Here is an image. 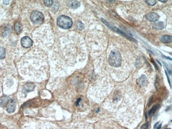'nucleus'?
<instances>
[{
  "label": "nucleus",
  "instance_id": "obj_29",
  "mask_svg": "<svg viewBox=\"0 0 172 129\" xmlns=\"http://www.w3.org/2000/svg\"><path fill=\"white\" fill-rule=\"evenodd\" d=\"M146 2L148 4H149L151 6H154V5H155L156 3V1H154V0H153V1H146Z\"/></svg>",
  "mask_w": 172,
  "mask_h": 129
},
{
  "label": "nucleus",
  "instance_id": "obj_15",
  "mask_svg": "<svg viewBox=\"0 0 172 129\" xmlns=\"http://www.w3.org/2000/svg\"><path fill=\"white\" fill-rule=\"evenodd\" d=\"M35 86L33 83H28L23 86V91L25 94L26 95L28 93L32 92L35 89Z\"/></svg>",
  "mask_w": 172,
  "mask_h": 129
},
{
  "label": "nucleus",
  "instance_id": "obj_1",
  "mask_svg": "<svg viewBox=\"0 0 172 129\" xmlns=\"http://www.w3.org/2000/svg\"><path fill=\"white\" fill-rule=\"evenodd\" d=\"M103 107L113 114L120 124L132 128L141 119L144 99L132 87L119 86L105 98Z\"/></svg>",
  "mask_w": 172,
  "mask_h": 129
},
{
  "label": "nucleus",
  "instance_id": "obj_31",
  "mask_svg": "<svg viewBox=\"0 0 172 129\" xmlns=\"http://www.w3.org/2000/svg\"><path fill=\"white\" fill-rule=\"evenodd\" d=\"M157 126V124H156V125H155V126ZM161 124L159 125V126L157 127V128H158V129H160V128H161Z\"/></svg>",
  "mask_w": 172,
  "mask_h": 129
},
{
  "label": "nucleus",
  "instance_id": "obj_11",
  "mask_svg": "<svg viewBox=\"0 0 172 129\" xmlns=\"http://www.w3.org/2000/svg\"><path fill=\"white\" fill-rule=\"evenodd\" d=\"M151 78L145 74H141L136 79V84L140 89H146L149 86Z\"/></svg>",
  "mask_w": 172,
  "mask_h": 129
},
{
  "label": "nucleus",
  "instance_id": "obj_27",
  "mask_svg": "<svg viewBox=\"0 0 172 129\" xmlns=\"http://www.w3.org/2000/svg\"><path fill=\"white\" fill-rule=\"evenodd\" d=\"M53 1H51V0H49V1H44V3L45 5L47 7H51V6L53 4Z\"/></svg>",
  "mask_w": 172,
  "mask_h": 129
},
{
  "label": "nucleus",
  "instance_id": "obj_6",
  "mask_svg": "<svg viewBox=\"0 0 172 129\" xmlns=\"http://www.w3.org/2000/svg\"><path fill=\"white\" fill-rule=\"evenodd\" d=\"M87 39L93 56L98 57L103 53L108 43L107 39L104 33L101 31H92L88 33Z\"/></svg>",
  "mask_w": 172,
  "mask_h": 129
},
{
  "label": "nucleus",
  "instance_id": "obj_24",
  "mask_svg": "<svg viewBox=\"0 0 172 129\" xmlns=\"http://www.w3.org/2000/svg\"><path fill=\"white\" fill-rule=\"evenodd\" d=\"M76 27L77 29H78V30H83L84 28V26L83 25V23L81 22V21H79L76 23Z\"/></svg>",
  "mask_w": 172,
  "mask_h": 129
},
{
  "label": "nucleus",
  "instance_id": "obj_17",
  "mask_svg": "<svg viewBox=\"0 0 172 129\" xmlns=\"http://www.w3.org/2000/svg\"><path fill=\"white\" fill-rule=\"evenodd\" d=\"M15 104L13 100H11L7 105V110L9 113H13L15 110Z\"/></svg>",
  "mask_w": 172,
  "mask_h": 129
},
{
  "label": "nucleus",
  "instance_id": "obj_26",
  "mask_svg": "<svg viewBox=\"0 0 172 129\" xmlns=\"http://www.w3.org/2000/svg\"><path fill=\"white\" fill-rule=\"evenodd\" d=\"M157 108V105H155V106H153L151 110H150V111H149V112H148V115L150 116L151 114H153L154 113H155Z\"/></svg>",
  "mask_w": 172,
  "mask_h": 129
},
{
  "label": "nucleus",
  "instance_id": "obj_13",
  "mask_svg": "<svg viewBox=\"0 0 172 129\" xmlns=\"http://www.w3.org/2000/svg\"><path fill=\"white\" fill-rule=\"evenodd\" d=\"M68 129H93V126L88 123H74L68 126Z\"/></svg>",
  "mask_w": 172,
  "mask_h": 129
},
{
  "label": "nucleus",
  "instance_id": "obj_16",
  "mask_svg": "<svg viewBox=\"0 0 172 129\" xmlns=\"http://www.w3.org/2000/svg\"><path fill=\"white\" fill-rule=\"evenodd\" d=\"M146 17V19L150 22H155L157 21L159 18V15L154 12L148 14Z\"/></svg>",
  "mask_w": 172,
  "mask_h": 129
},
{
  "label": "nucleus",
  "instance_id": "obj_30",
  "mask_svg": "<svg viewBox=\"0 0 172 129\" xmlns=\"http://www.w3.org/2000/svg\"><path fill=\"white\" fill-rule=\"evenodd\" d=\"M10 3V1H3V3L5 5L9 4Z\"/></svg>",
  "mask_w": 172,
  "mask_h": 129
},
{
  "label": "nucleus",
  "instance_id": "obj_2",
  "mask_svg": "<svg viewBox=\"0 0 172 129\" xmlns=\"http://www.w3.org/2000/svg\"><path fill=\"white\" fill-rule=\"evenodd\" d=\"M97 61V71L106 74L116 81L126 79L132 67L131 53L122 45H110L106 53L100 55Z\"/></svg>",
  "mask_w": 172,
  "mask_h": 129
},
{
  "label": "nucleus",
  "instance_id": "obj_7",
  "mask_svg": "<svg viewBox=\"0 0 172 129\" xmlns=\"http://www.w3.org/2000/svg\"><path fill=\"white\" fill-rule=\"evenodd\" d=\"M34 32L33 38L35 43L44 47L51 45L53 42V34L50 27L45 26Z\"/></svg>",
  "mask_w": 172,
  "mask_h": 129
},
{
  "label": "nucleus",
  "instance_id": "obj_8",
  "mask_svg": "<svg viewBox=\"0 0 172 129\" xmlns=\"http://www.w3.org/2000/svg\"><path fill=\"white\" fill-rule=\"evenodd\" d=\"M25 129H59L55 125L48 122H31Z\"/></svg>",
  "mask_w": 172,
  "mask_h": 129
},
{
  "label": "nucleus",
  "instance_id": "obj_21",
  "mask_svg": "<svg viewBox=\"0 0 172 129\" xmlns=\"http://www.w3.org/2000/svg\"><path fill=\"white\" fill-rule=\"evenodd\" d=\"M152 27L154 29H157V30H162V29H164L165 27V24L163 22L161 21L155 22V23H154V25H152Z\"/></svg>",
  "mask_w": 172,
  "mask_h": 129
},
{
  "label": "nucleus",
  "instance_id": "obj_4",
  "mask_svg": "<svg viewBox=\"0 0 172 129\" xmlns=\"http://www.w3.org/2000/svg\"><path fill=\"white\" fill-rule=\"evenodd\" d=\"M23 74L33 80H42L48 77L49 65L45 52L34 49L28 53L23 59Z\"/></svg>",
  "mask_w": 172,
  "mask_h": 129
},
{
  "label": "nucleus",
  "instance_id": "obj_22",
  "mask_svg": "<svg viewBox=\"0 0 172 129\" xmlns=\"http://www.w3.org/2000/svg\"><path fill=\"white\" fill-rule=\"evenodd\" d=\"M160 40L164 44H168L171 42L172 37L170 36H162L160 38Z\"/></svg>",
  "mask_w": 172,
  "mask_h": 129
},
{
  "label": "nucleus",
  "instance_id": "obj_14",
  "mask_svg": "<svg viewBox=\"0 0 172 129\" xmlns=\"http://www.w3.org/2000/svg\"><path fill=\"white\" fill-rule=\"evenodd\" d=\"M21 44L22 47L26 48L31 47L32 45V39L28 36L23 37L21 40Z\"/></svg>",
  "mask_w": 172,
  "mask_h": 129
},
{
  "label": "nucleus",
  "instance_id": "obj_9",
  "mask_svg": "<svg viewBox=\"0 0 172 129\" xmlns=\"http://www.w3.org/2000/svg\"><path fill=\"white\" fill-rule=\"evenodd\" d=\"M95 129H123L117 123L110 120H105L98 122Z\"/></svg>",
  "mask_w": 172,
  "mask_h": 129
},
{
  "label": "nucleus",
  "instance_id": "obj_5",
  "mask_svg": "<svg viewBox=\"0 0 172 129\" xmlns=\"http://www.w3.org/2000/svg\"><path fill=\"white\" fill-rule=\"evenodd\" d=\"M111 78L106 74L97 71L88 90V95L93 100L102 102L113 90Z\"/></svg>",
  "mask_w": 172,
  "mask_h": 129
},
{
  "label": "nucleus",
  "instance_id": "obj_32",
  "mask_svg": "<svg viewBox=\"0 0 172 129\" xmlns=\"http://www.w3.org/2000/svg\"><path fill=\"white\" fill-rule=\"evenodd\" d=\"M160 2H167V1H162V0H159Z\"/></svg>",
  "mask_w": 172,
  "mask_h": 129
},
{
  "label": "nucleus",
  "instance_id": "obj_23",
  "mask_svg": "<svg viewBox=\"0 0 172 129\" xmlns=\"http://www.w3.org/2000/svg\"><path fill=\"white\" fill-rule=\"evenodd\" d=\"M14 29L17 34H20L22 30V26L19 22H16L14 25Z\"/></svg>",
  "mask_w": 172,
  "mask_h": 129
},
{
  "label": "nucleus",
  "instance_id": "obj_18",
  "mask_svg": "<svg viewBox=\"0 0 172 129\" xmlns=\"http://www.w3.org/2000/svg\"><path fill=\"white\" fill-rule=\"evenodd\" d=\"M67 4L69 8L73 9L78 8L81 5L80 3L78 1H69L68 2Z\"/></svg>",
  "mask_w": 172,
  "mask_h": 129
},
{
  "label": "nucleus",
  "instance_id": "obj_10",
  "mask_svg": "<svg viewBox=\"0 0 172 129\" xmlns=\"http://www.w3.org/2000/svg\"><path fill=\"white\" fill-rule=\"evenodd\" d=\"M73 24L72 20L69 17L66 15H61L58 17L57 25L61 28L68 29L72 27Z\"/></svg>",
  "mask_w": 172,
  "mask_h": 129
},
{
  "label": "nucleus",
  "instance_id": "obj_25",
  "mask_svg": "<svg viewBox=\"0 0 172 129\" xmlns=\"http://www.w3.org/2000/svg\"><path fill=\"white\" fill-rule=\"evenodd\" d=\"M5 57V49L3 47H0V59H4Z\"/></svg>",
  "mask_w": 172,
  "mask_h": 129
},
{
  "label": "nucleus",
  "instance_id": "obj_19",
  "mask_svg": "<svg viewBox=\"0 0 172 129\" xmlns=\"http://www.w3.org/2000/svg\"><path fill=\"white\" fill-rule=\"evenodd\" d=\"M12 32V28L10 26H6L2 31V34L4 37H8Z\"/></svg>",
  "mask_w": 172,
  "mask_h": 129
},
{
  "label": "nucleus",
  "instance_id": "obj_20",
  "mask_svg": "<svg viewBox=\"0 0 172 129\" xmlns=\"http://www.w3.org/2000/svg\"><path fill=\"white\" fill-rule=\"evenodd\" d=\"M11 99L8 96H4L1 99H0V106L1 107H5L7 106V104L10 102Z\"/></svg>",
  "mask_w": 172,
  "mask_h": 129
},
{
  "label": "nucleus",
  "instance_id": "obj_28",
  "mask_svg": "<svg viewBox=\"0 0 172 129\" xmlns=\"http://www.w3.org/2000/svg\"><path fill=\"white\" fill-rule=\"evenodd\" d=\"M148 126H149V122H147L141 126L140 129H148Z\"/></svg>",
  "mask_w": 172,
  "mask_h": 129
},
{
  "label": "nucleus",
  "instance_id": "obj_3",
  "mask_svg": "<svg viewBox=\"0 0 172 129\" xmlns=\"http://www.w3.org/2000/svg\"><path fill=\"white\" fill-rule=\"evenodd\" d=\"M53 62L57 70L62 71L85 60L86 57L83 39L79 34L71 33L62 37L52 52Z\"/></svg>",
  "mask_w": 172,
  "mask_h": 129
},
{
  "label": "nucleus",
  "instance_id": "obj_12",
  "mask_svg": "<svg viewBox=\"0 0 172 129\" xmlns=\"http://www.w3.org/2000/svg\"><path fill=\"white\" fill-rule=\"evenodd\" d=\"M30 19L34 24L40 25L44 21V16L41 12L34 11L31 14Z\"/></svg>",
  "mask_w": 172,
  "mask_h": 129
}]
</instances>
